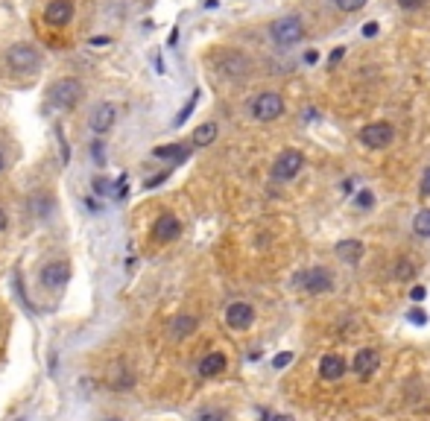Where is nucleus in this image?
<instances>
[{
  "instance_id": "nucleus-14",
  "label": "nucleus",
  "mask_w": 430,
  "mask_h": 421,
  "mask_svg": "<svg viewBox=\"0 0 430 421\" xmlns=\"http://www.w3.org/2000/svg\"><path fill=\"white\" fill-rule=\"evenodd\" d=\"M319 375H322L325 380H340L342 375H346V360H342L340 354H325L322 363H319Z\"/></svg>"
},
{
  "instance_id": "nucleus-16",
  "label": "nucleus",
  "mask_w": 430,
  "mask_h": 421,
  "mask_svg": "<svg viewBox=\"0 0 430 421\" xmlns=\"http://www.w3.org/2000/svg\"><path fill=\"white\" fill-rule=\"evenodd\" d=\"M153 155H155V158H167V161H176V164H182V161L190 155V146H188V144H167V146H155Z\"/></svg>"
},
{
  "instance_id": "nucleus-36",
  "label": "nucleus",
  "mask_w": 430,
  "mask_h": 421,
  "mask_svg": "<svg viewBox=\"0 0 430 421\" xmlns=\"http://www.w3.org/2000/svg\"><path fill=\"white\" fill-rule=\"evenodd\" d=\"M3 170H6V155L0 153V173H3Z\"/></svg>"
},
{
  "instance_id": "nucleus-21",
  "label": "nucleus",
  "mask_w": 430,
  "mask_h": 421,
  "mask_svg": "<svg viewBox=\"0 0 430 421\" xmlns=\"http://www.w3.org/2000/svg\"><path fill=\"white\" fill-rule=\"evenodd\" d=\"M334 3H337V9H342V12H358V9L366 6V0H334Z\"/></svg>"
},
{
  "instance_id": "nucleus-2",
  "label": "nucleus",
  "mask_w": 430,
  "mask_h": 421,
  "mask_svg": "<svg viewBox=\"0 0 430 421\" xmlns=\"http://www.w3.org/2000/svg\"><path fill=\"white\" fill-rule=\"evenodd\" d=\"M47 94H50V103H53L56 108H73V106L82 100V82L73 79V77L56 79Z\"/></svg>"
},
{
  "instance_id": "nucleus-33",
  "label": "nucleus",
  "mask_w": 430,
  "mask_h": 421,
  "mask_svg": "<svg viewBox=\"0 0 430 421\" xmlns=\"http://www.w3.org/2000/svg\"><path fill=\"white\" fill-rule=\"evenodd\" d=\"M424 299V287H416L413 290V302H422Z\"/></svg>"
},
{
  "instance_id": "nucleus-28",
  "label": "nucleus",
  "mask_w": 430,
  "mask_h": 421,
  "mask_svg": "<svg viewBox=\"0 0 430 421\" xmlns=\"http://www.w3.org/2000/svg\"><path fill=\"white\" fill-rule=\"evenodd\" d=\"M112 188H115V190H112L115 199H120V196H126V182H115Z\"/></svg>"
},
{
  "instance_id": "nucleus-37",
  "label": "nucleus",
  "mask_w": 430,
  "mask_h": 421,
  "mask_svg": "<svg viewBox=\"0 0 430 421\" xmlns=\"http://www.w3.org/2000/svg\"><path fill=\"white\" fill-rule=\"evenodd\" d=\"M273 421H293V418H287V415H275Z\"/></svg>"
},
{
  "instance_id": "nucleus-9",
  "label": "nucleus",
  "mask_w": 430,
  "mask_h": 421,
  "mask_svg": "<svg viewBox=\"0 0 430 421\" xmlns=\"http://www.w3.org/2000/svg\"><path fill=\"white\" fill-rule=\"evenodd\" d=\"M226 322H228V328H235V331H246L255 322V311H252V304H246V302H235V304H228V311H226Z\"/></svg>"
},
{
  "instance_id": "nucleus-15",
  "label": "nucleus",
  "mask_w": 430,
  "mask_h": 421,
  "mask_svg": "<svg viewBox=\"0 0 430 421\" xmlns=\"http://www.w3.org/2000/svg\"><path fill=\"white\" fill-rule=\"evenodd\" d=\"M223 371H226V354L211 351L208 357H202V363H199L202 378H214V375H223Z\"/></svg>"
},
{
  "instance_id": "nucleus-29",
  "label": "nucleus",
  "mask_w": 430,
  "mask_h": 421,
  "mask_svg": "<svg viewBox=\"0 0 430 421\" xmlns=\"http://www.w3.org/2000/svg\"><path fill=\"white\" fill-rule=\"evenodd\" d=\"M419 188H422L424 196H430V167L424 170V176H422V184H419Z\"/></svg>"
},
{
  "instance_id": "nucleus-26",
  "label": "nucleus",
  "mask_w": 430,
  "mask_h": 421,
  "mask_svg": "<svg viewBox=\"0 0 430 421\" xmlns=\"http://www.w3.org/2000/svg\"><path fill=\"white\" fill-rule=\"evenodd\" d=\"M193 106H196V97H190V103H188V106H184V108H182V115L176 117V126H179V123H184V117H188V115H190V111H193Z\"/></svg>"
},
{
  "instance_id": "nucleus-18",
  "label": "nucleus",
  "mask_w": 430,
  "mask_h": 421,
  "mask_svg": "<svg viewBox=\"0 0 430 421\" xmlns=\"http://www.w3.org/2000/svg\"><path fill=\"white\" fill-rule=\"evenodd\" d=\"M337 255H340L346 264L354 266V264H358L360 257H363V243H360V240H340V243H337Z\"/></svg>"
},
{
  "instance_id": "nucleus-12",
  "label": "nucleus",
  "mask_w": 430,
  "mask_h": 421,
  "mask_svg": "<svg viewBox=\"0 0 430 421\" xmlns=\"http://www.w3.org/2000/svg\"><path fill=\"white\" fill-rule=\"evenodd\" d=\"M44 18H47V23H53V27H65L73 18V0H50L44 9Z\"/></svg>"
},
{
  "instance_id": "nucleus-11",
  "label": "nucleus",
  "mask_w": 430,
  "mask_h": 421,
  "mask_svg": "<svg viewBox=\"0 0 430 421\" xmlns=\"http://www.w3.org/2000/svg\"><path fill=\"white\" fill-rule=\"evenodd\" d=\"M153 234H155V240H158V243L176 240L179 234H182V222H179V217H173V214H162V217L155 219Z\"/></svg>"
},
{
  "instance_id": "nucleus-22",
  "label": "nucleus",
  "mask_w": 430,
  "mask_h": 421,
  "mask_svg": "<svg viewBox=\"0 0 430 421\" xmlns=\"http://www.w3.org/2000/svg\"><path fill=\"white\" fill-rule=\"evenodd\" d=\"M413 272H416V266H410L407 261H401V264H398V272H395V275H398V281H410V278H413Z\"/></svg>"
},
{
  "instance_id": "nucleus-35",
  "label": "nucleus",
  "mask_w": 430,
  "mask_h": 421,
  "mask_svg": "<svg viewBox=\"0 0 430 421\" xmlns=\"http://www.w3.org/2000/svg\"><path fill=\"white\" fill-rule=\"evenodd\" d=\"M342 53H346V50H342V47H340V50H334V53H331V65H334V61H340V59H342Z\"/></svg>"
},
{
  "instance_id": "nucleus-27",
  "label": "nucleus",
  "mask_w": 430,
  "mask_h": 421,
  "mask_svg": "<svg viewBox=\"0 0 430 421\" xmlns=\"http://www.w3.org/2000/svg\"><path fill=\"white\" fill-rule=\"evenodd\" d=\"M427 0H398V6L401 9H419V6H424Z\"/></svg>"
},
{
  "instance_id": "nucleus-6",
  "label": "nucleus",
  "mask_w": 430,
  "mask_h": 421,
  "mask_svg": "<svg viewBox=\"0 0 430 421\" xmlns=\"http://www.w3.org/2000/svg\"><path fill=\"white\" fill-rule=\"evenodd\" d=\"M302 35H304V27H302V21L296 15H287V18H281V21L273 23V41L281 44V47L296 44Z\"/></svg>"
},
{
  "instance_id": "nucleus-20",
  "label": "nucleus",
  "mask_w": 430,
  "mask_h": 421,
  "mask_svg": "<svg viewBox=\"0 0 430 421\" xmlns=\"http://www.w3.org/2000/svg\"><path fill=\"white\" fill-rule=\"evenodd\" d=\"M413 228H416V234H419V237H430V210H427V208L416 214Z\"/></svg>"
},
{
  "instance_id": "nucleus-30",
  "label": "nucleus",
  "mask_w": 430,
  "mask_h": 421,
  "mask_svg": "<svg viewBox=\"0 0 430 421\" xmlns=\"http://www.w3.org/2000/svg\"><path fill=\"white\" fill-rule=\"evenodd\" d=\"M410 319H413V322H419V325H424V322H427L424 311H419V307H416V311H410Z\"/></svg>"
},
{
  "instance_id": "nucleus-34",
  "label": "nucleus",
  "mask_w": 430,
  "mask_h": 421,
  "mask_svg": "<svg viewBox=\"0 0 430 421\" xmlns=\"http://www.w3.org/2000/svg\"><path fill=\"white\" fill-rule=\"evenodd\" d=\"M378 32V23H369V27H363V35H375Z\"/></svg>"
},
{
  "instance_id": "nucleus-7",
  "label": "nucleus",
  "mask_w": 430,
  "mask_h": 421,
  "mask_svg": "<svg viewBox=\"0 0 430 421\" xmlns=\"http://www.w3.org/2000/svg\"><path fill=\"white\" fill-rule=\"evenodd\" d=\"M293 284L307 293H328L331 290V272L328 269H307V272H299Z\"/></svg>"
},
{
  "instance_id": "nucleus-4",
  "label": "nucleus",
  "mask_w": 430,
  "mask_h": 421,
  "mask_svg": "<svg viewBox=\"0 0 430 421\" xmlns=\"http://www.w3.org/2000/svg\"><path fill=\"white\" fill-rule=\"evenodd\" d=\"M302 167H304V155L299 150H284L273 164V179L275 182H290V179L299 176Z\"/></svg>"
},
{
  "instance_id": "nucleus-31",
  "label": "nucleus",
  "mask_w": 430,
  "mask_h": 421,
  "mask_svg": "<svg viewBox=\"0 0 430 421\" xmlns=\"http://www.w3.org/2000/svg\"><path fill=\"white\" fill-rule=\"evenodd\" d=\"M164 179H167V173H162V176H155V179H150V182H146V184H144V188H155V184H162Z\"/></svg>"
},
{
  "instance_id": "nucleus-10",
  "label": "nucleus",
  "mask_w": 430,
  "mask_h": 421,
  "mask_svg": "<svg viewBox=\"0 0 430 421\" xmlns=\"http://www.w3.org/2000/svg\"><path fill=\"white\" fill-rule=\"evenodd\" d=\"M68 281H70V266L65 261H53V264H47L41 269V284H44V287L59 290V287H65Z\"/></svg>"
},
{
  "instance_id": "nucleus-23",
  "label": "nucleus",
  "mask_w": 430,
  "mask_h": 421,
  "mask_svg": "<svg viewBox=\"0 0 430 421\" xmlns=\"http://www.w3.org/2000/svg\"><path fill=\"white\" fill-rule=\"evenodd\" d=\"M375 205V196H372V190H360V196H358V208H372Z\"/></svg>"
},
{
  "instance_id": "nucleus-32",
  "label": "nucleus",
  "mask_w": 430,
  "mask_h": 421,
  "mask_svg": "<svg viewBox=\"0 0 430 421\" xmlns=\"http://www.w3.org/2000/svg\"><path fill=\"white\" fill-rule=\"evenodd\" d=\"M6 226H9V217H6V210L0 208V231H6Z\"/></svg>"
},
{
  "instance_id": "nucleus-38",
  "label": "nucleus",
  "mask_w": 430,
  "mask_h": 421,
  "mask_svg": "<svg viewBox=\"0 0 430 421\" xmlns=\"http://www.w3.org/2000/svg\"><path fill=\"white\" fill-rule=\"evenodd\" d=\"M108 421H120V418H108Z\"/></svg>"
},
{
  "instance_id": "nucleus-25",
  "label": "nucleus",
  "mask_w": 430,
  "mask_h": 421,
  "mask_svg": "<svg viewBox=\"0 0 430 421\" xmlns=\"http://www.w3.org/2000/svg\"><path fill=\"white\" fill-rule=\"evenodd\" d=\"M199 421H226V415H223V413L208 410V413H199Z\"/></svg>"
},
{
  "instance_id": "nucleus-17",
  "label": "nucleus",
  "mask_w": 430,
  "mask_h": 421,
  "mask_svg": "<svg viewBox=\"0 0 430 421\" xmlns=\"http://www.w3.org/2000/svg\"><path fill=\"white\" fill-rule=\"evenodd\" d=\"M193 331H196V316L182 313V316H176L173 322H170V337H173V340H184V337H190Z\"/></svg>"
},
{
  "instance_id": "nucleus-3",
  "label": "nucleus",
  "mask_w": 430,
  "mask_h": 421,
  "mask_svg": "<svg viewBox=\"0 0 430 421\" xmlns=\"http://www.w3.org/2000/svg\"><path fill=\"white\" fill-rule=\"evenodd\" d=\"M252 115H255V120H261V123H269V120L281 117V115H284V97H281L278 91L257 94L255 103H252Z\"/></svg>"
},
{
  "instance_id": "nucleus-19",
  "label": "nucleus",
  "mask_w": 430,
  "mask_h": 421,
  "mask_svg": "<svg viewBox=\"0 0 430 421\" xmlns=\"http://www.w3.org/2000/svg\"><path fill=\"white\" fill-rule=\"evenodd\" d=\"M217 138V123H202V126H196V132H193V146H208Z\"/></svg>"
},
{
  "instance_id": "nucleus-8",
  "label": "nucleus",
  "mask_w": 430,
  "mask_h": 421,
  "mask_svg": "<svg viewBox=\"0 0 430 421\" xmlns=\"http://www.w3.org/2000/svg\"><path fill=\"white\" fill-rule=\"evenodd\" d=\"M115 123H117V106L115 103H100L91 111L88 126H91L94 135H106V132L115 129Z\"/></svg>"
},
{
  "instance_id": "nucleus-5",
  "label": "nucleus",
  "mask_w": 430,
  "mask_h": 421,
  "mask_svg": "<svg viewBox=\"0 0 430 421\" xmlns=\"http://www.w3.org/2000/svg\"><path fill=\"white\" fill-rule=\"evenodd\" d=\"M358 138L363 146H369V150H384V146H389L395 141V129H392L389 123H369V126L360 129Z\"/></svg>"
},
{
  "instance_id": "nucleus-24",
  "label": "nucleus",
  "mask_w": 430,
  "mask_h": 421,
  "mask_svg": "<svg viewBox=\"0 0 430 421\" xmlns=\"http://www.w3.org/2000/svg\"><path fill=\"white\" fill-rule=\"evenodd\" d=\"M293 363V351H284V354H278L275 360H273V366L275 369H284V366H290Z\"/></svg>"
},
{
  "instance_id": "nucleus-1",
  "label": "nucleus",
  "mask_w": 430,
  "mask_h": 421,
  "mask_svg": "<svg viewBox=\"0 0 430 421\" xmlns=\"http://www.w3.org/2000/svg\"><path fill=\"white\" fill-rule=\"evenodd\" d=\"M6 61L15 73H35L41 68V53H39V47H32L30 41H18L6 50Z\"/></svg>"
},
{
  "instance_id": "nucleus-13",
  "label": "nucleus",
  "mask_w": 430,
  "mask_h": 421,
  "mask_svg": "<svg viewBox=\"0 0 430 421\" xmlns=\"http://www.w3.org/2000/svg\"><path fill=\"white\" fill-rule=\"evenodd\" d=\"M378 366H380V354L375 349H363V351H358V357H354V371H358L360 378L375 375Z\"/></svg>"
},
{
  "instance_id": "nucleus-39",
  "label": "nucleus",
  "mask_w": 430,
  "mask_h": 421,
  "mask_svg": "<svg viewBox=\"0 0 430 421\" xmlns=\"http://www.w3.org/2000/svg\"><path fill=\"white\" fill-rule=\"evenodd\" d=\"M18 421H27V418H18Z\"/></svg>"
}]
</instances>
